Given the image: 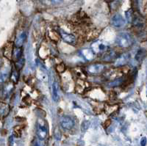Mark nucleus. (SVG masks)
I'll use <instances>...</instances> for the list:
<instances>
[{
	"mask_svg": "<svg viewBox=\"0 0 147 146\" xmlns=\"http://www.w3.org/2000/svg\"><path fill=\"white\" fill-rule=\"evenodd\" d=\"M115 43L121 48H129L133 44L134 39L128 32H120L116 37Z\"/></svg>",
	"mask_w": 147,
	"mask_h": 146,
	"instance_id": "nucleus-1",
	"label": "nucleus"
},
{
	"mask_svg": "<svg viewBox=\"0 0 147 146\" xmlns=\"http://www.w3.org/2000/svg\"><path fill=\"white\" fill-rule=\"evenodd\" d=\"M36 133L38 138L41 140H45L48 135V127L46 121L43 119H38L36 125Z\"/></svg>",
	"mask_w": 147,
	"mask_h": 146,
	"instance_id": "nucleus-2",
	"label": "nucleus"
},
{
	"mask_svg": "<svg viewBox=\"0 0 147 146\" xmlns=\"http://www.w3.org/2000/svg\"><path fill=\"white\" fill-rule=\"evenodd\" d=\"M111 24L115 28H122L126 24V19L121 14L116 13L111 18Z\"/></svg>",
	"mask_w": 147,
	"mask_h": 146,
	"instance_id": "nucleus-3",
	"label": "nucleus"
},
{
	"mask_svg": "<svg viewBox=\"0 0 147 146\" xmlns=\"http://www.w3.org/2000/svg\"><path fill=\"white\" fill-rule=\"evenodd\" d=\"M60 126L65 130H71L74 126V121L69 116H63L60 119Z\"/></svg>",
	"mask_w": 147,
	"mask_h": 146,
	"instance_id": "nucleus-4",
	"label": "nucleus"
},
{
	"mask_svg": "<svg viewBox=\"0 0 147 146\" xmlns=\"http://www.w3.org/2000/svg\"><path fill=\"white\" fill-rule=\"evenodd\" d=\"M108 49V46L106 43L102 41H97L93 43L92 45V50L94 53L99 54L102 52H105Z\"/></svg>",
	"mask_w": 147,
	"mask_h": 146,
	"instance_id": "nucleus-5",
	"label": "nucleus"
},
{
	"mask_svg": "<svg viewBox=\"0 0 147 146\" xmlns=\"http://www.w3.org/2000/svg\"><path fill=\"white\" fill-rule=\"evenodd\" d=\"M105 69V65L102 64H94L87 67V71L91 74H96L102 72Z\"/></svg>",
	"mask_w": 147,
	"mask_h": 146,
	"instance_id": "nucleus-6",
	"label": "nucleus"
},
{
	"mask_svg": "<svg viewBox=\"0 0 147 146\" xmlns=\"http://www.w3.org/2000/svg\"><path fill=\"white\" fill-rule=\"evenodd\" d=\"M60 36L63 40L69 44H74L76 42V38L73 35L67 33L63 30H60Z\"/></svg>",
	"mask_w": 147,
	"mask_h": 146,
	"instance_id": "nucleus-7",
	"label": "nucleus"
},
{
	"mask_svg": "<svg viewBox=\"0 0 147 146\" xmlns=\"http://www.w3.org/2000/svg\"><path fill=\"white\" fill-rule=\"evenodd\" d=\"M52 97L54 101L57 102L59 100V90H58V83L55 81L52 84Z\"/></svg>",
	"mask_w": 147,
	"mask_h": 146,
	"instance_id": "nucleus-8",
	"label": "nucleus"
},
{
	"mask_svg": "<svg viewBox=\"0 0 147 146\" xmlns=\"http://www.w3.org/2000/svg\"><path fill=\"white\" fill-rule=\"evenodd\" d=\"M129 55L127 54H122L120 57H119L117 59L115 65L116 66H122V65H124L129 61Z\"/></svg>",
	"mask_w": 147,
	"mask_h": 146,
	"instance_id": "nucleus-9",
	"label": "nucleus"
},
{
	"mask_svg": "<svg viewBox=\"0 0 147 146\" xmlns=\"http://www.w3.org/2000/svg\"><path fill=\"white\" fill-rule=\"evenodd\" d=\"M26 40V34L24 32L21 34L16 39V46H22L23 45L24 42Z\"/></svg>",
	"mask_w": 147,
	"mask_h": 146,
	"instance_id": "nucleus-10",
	"label": "nucleus"
},
{
	"mask_svg": "<svg viewBox=\"0 0 147 146\" xmlns=\"http://www.w3.org/2000/svg\"><path fill=\"white\" fill-rule=\"evenodd\" d=\"M145 55H146L145 50L140 49L138 51V53L136 54V60H138V62L141 61V60H142L143 59H144V57H145Z\"/></svg>",
	"mask_w": 147,
	"mask_h": 146,
	"instance_id": "nucleus-11",
	"label": "nucleus"
},
{
	"mask_svg": "<svg viewBox=\"0 0 147 146\" xmlns=\"http://www.w3.org/2000/svg\"><path fill=\"white\" fill-rule=\"evenodd\" d=\"M123 79L122 78H120V79H115L113 81H112V82H110V84H109V85H110V87H115V86H119V85H121L122 84V82H123Z\"/></svg>",
	"mask_w": 147,
	"mask_h": 146,
	"instance_id": "nucleus-12",
	"label": "nucleus"
},
{
	"mask_svg": "<svg viewBox=\"0 0 147 146\" xmlns=\"http://www.w3.org/2000/svg\"><path fill=\"white\" fill-rule=\"evenodd\" d=\"M88 126H89V122L84 121L83 123H82V125H81V130H82L83 132H85V131L88 129Z\"/></svg>",
	"mask_w": 147,
	"mask_h": 146,
	"instance_id": "nucleus-13",
	"label": "nucleus"
},
{
	"mask_svg": "<svg viewBox=\"0 0 147 146\" xmlns=\"http://www.w3.org/2000/svg\"><path fill=\"white\" fill-rule=\"evenodd\" d=\"M44 141V140H41L38 138V139H36L34 143V146H45Z\"/></svg>",
	"mask_w": 147,
	"mask_h": 146,
	"instance_id": "nucleus-14",
	"label": "nucleus"
},
{
	"mask_svg": "<svg viewBox=\"0 0 147 146\" xmlns=\"http://www.w3.org/2000/svg\"><path fill=\"white\" fill-rule=\"evenodd\" d=\"M24 64V60L22 58L19 59L18 62H16V68H18V69H21L23 67Z\"/></svg>",
	"mask_w": 147,
	"mask_h": 146,
	"instance_id": "nucleus-15",
	"label": "nucleus"
},
{
	"mask_svg": "<svg viewBox=\"0 0 147 146\" xmlns=\"http://www.w3.org/2000/svg\"><path fill=\"white\" fill-rule=\"evenodd\" d=\"M146 137H143L142 139H141V140H140V145L141 146H146Z\"/></svg>",
	"mask_w": 147,
	"mask_h": 146,
	"instance_id": "nucleus-16",
	"label": "nucleus"
},
{
	"mask_svg": "<svg viewBox=\"0 0 147 146\" xmlns=\"http://www.w3.org/2000/svg\"><path fill=\"white\" fill-rule=\"evenodd\" d=\"M15 54H16V57L17 58H19V57L21 56V49L20 48H18V49L16 50Z\"/></svg>",
	"mask_w": 147,
	"mask_h": 146,
	"instance_id": "nucleus-17",
	"label": "nucleus"
},
{
	"mask_svg": "<svg viewBox=\"0 0 147 146\" xmlns=\"http://www.w3.org/2000/svg\"><path fill=\"white\" fill-rule=\"evenodd\" d=\"M49 2L53 4H60L63 1V0H49Z\"/></svg>",
	"mask_w": 147,
	"mask_h": 146,
	"instance_id": "nucleus-18",
	"label": "nucleus"
},
{
	"mask_svg": "<svg viewBox=\"0 0 147 146\" xmlns=\"http://www.w3.org/2000/svg\"><path fill=\"white\" fill-rule=\"evenodd\" d=\"M106 2H113V0H105Z\"/></svg>",
	"mask_w": 147,
	"mask_h": 146,
	"instance_id": "nucleus-19",
	"label": "nucleus"
}]
</instances>
